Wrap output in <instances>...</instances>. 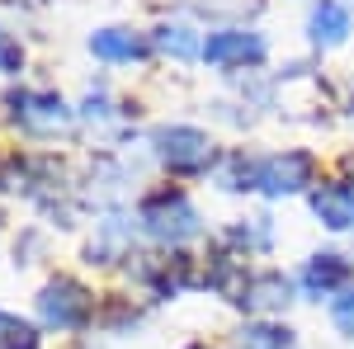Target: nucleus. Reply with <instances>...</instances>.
<instances>
[{
  "mask_svg": "<svg viewBox=\"0 0 354 349\" xmlns=\"http://www.w3.org/2000/svg\"><path fill=\"white\" fill-rule=\"evenodd\" d=\"M265 57V38L250 28H222L203 43V62L208 66H255Z\"/></svg>",
  "mask_w": 354,
  "mask_h": 349,
  "instance_id": "nucleus-4",
  "label": "nucleus"
},
{
  "mask_svg": "<svg viewBox=\"0 0 354 349\" xmlns=\"http://www.w3.org/2000/svg\"><path fill=\"white\" fill-rule=\"evenodd\" d=\"M137 222H142L147 236H156V241H165V245H180L198 232V213H194V203L180 189H156V194L142 203Z\"/></svg>",
  "mask_w": 354,
  "mask_h": 349,
  "instance_id": "nucleus-1",
  "label": "nucleus"
},
{
  "mask_svg": "<svg viewBox=\"0 0 354 349\" xmlns=\"http://www.w3.org/2000/svg\"><path fill=\"white\" fill-rule=\"evenodd\" d=\"M156 48H161V53H170V57H180V62L203 57V43H198V38H194V28H185V24L156 28Z\"/></svg>",
  "mask_w": 354,
  "mask_h": 349,
  "instance_id": "nucleus-12",
  "label": "nucleus"
},
{
  "mask_svg": "<svg viewBox=\"0 0 354 349\" xmlns=\"http://www.w3.org/2000/svg\"><path fill=\"white\" fill-rule=\"evenodd\" d=\"M330 317H335V326H340L345 335H354V293L335 297V307H330Z\"/></svg>",
  "mask_w": 354,
  "mask_h": 349,
  "instance_id": "nucleus-16",
  "label": "nucleus"
},
{
  "mask_svg": "<svg viewBox=\"0 0 354 349\" xmlns=\"http://www.w3.org/2000/svg\"><path fill=\"white\" fill-rule=\"evenodd\" d=\"M19 62H24V57H19V43L0 28V71H19Z\"/></svg>",
  "mask_w": 354,
  "mask_h": 349,
  "instance_id": "nucleus-17",
  "label": "nucleus"
},
{
  "mask_svg": "<svg viewBox=\"0 0 354 349\" xmlns=\"http://www.w3.org/2000/svg\"><path fill=\"white\" fill-rule=\"evenodd\" d=\"M241 349H293V330L270 326V321H255V326L241 330Z\"/></svg>",
  "mask_w": 354,
  "mask_h": 349,
  "instance_id": "nucleus-13",
  "label": "nucleus"
},
{
  "mask_svg": "<svg viewBox=\"0 0 354 349\" xmlns=\"http://www.w3.org/2000/svg\"><path fill=\"white\" fill-rule=\"evenodd\" d=\"M345 279H350V265H345L340 255H317L312 265L302 269V288L312 297H330Z\"/></svg>",
  "mask_w": 354,
  "mask_h": 349,
  "instance_id": "nucleus-10",
  "label": "nucleus"
},
{
  "mask_svg": "<svg viewBox=\"0 0 354 349\" xmlns=\"http://www.w3.org/2000/svg\"><path fill=\"white\" fill-rule=\"evenodd\" d=\"M0 349H38V330L0 312Z\"/></svg>",
  "mask_w": 354,
  "mask_h": 349,
  "instance_id": "nucleus-14",
  "label": "nucleus"
},
{
  "mask_svg": "<svg viewBox=\"0 0 354 349\" xmlns=\"http://www.w3.org/2000/svg\"><path fill=\"white\" fill-rule=\"evenodd\" d=\"M232 241L245 245V250H265V245H270V217H250L245 227L232 232Z\"/></svg>",
  "mask_w": 354,
  "mask_h": 349,
  "instance_id": "nucleus-15",
  "label": "nucleus"
},
{
  "mask_svg": "<svg viewBox=\"0 0 354 349\" xmlns=\"http://www.w3.org/2000/svg\"><path fill=\"white\" fill-rule=\"evenodd\" d=\"M156 151H161V161L175 175H198L213 161V142L198 128H165V133H156Z\"/></svg>",
  "mask_w": 354,
  "mask_h": 349,
  "instance_id": "nucleus-2",
  "label": "nucleus"
},
{
  "mask_svg": "<svg viewBox=\"0 0 354 349\" xmlns=\"http://www.w3.org/2000/svg\"><path fill=\"white\" fill-rule=\"evenodd\" d=\"M38 317L48 326H57V330H76L90 317V293L76 279H57V283H48L38 293Z\"/></svg>",
  "mask_w": 354,
  "mask_h": 349,
  "instance_id": "nucleus-3",
  "label": "nucleus"
},
{
  "mask_svg": "<svg viewBox=\"0 0 354 349\" xmlns=\"http://www.w3.org/2000/svg\"><path fill=\"white\" fill-rule=\"evenodd\" d=\"M194 349H203V345H194Z\"/></svg>",
  "mask_w": 354,
  "mask_h": 349,
  "instance_id": "nucleus-18",
  "label": "nucleus"
},
{
  "mask_svg": "<svg viewBox=\"0 0 354 349\" xmlns=\"http://www.w3.org/2000/svg\"><path fill=\"white\" fill-rule=\"evenodd\" d=\"M293 293V283L279 274V269H265V274H255V279H245L241 283V307H255V312H274V307H283Z\"/></svg>",
  "mask_w": 354,
  "mask_h": 349,
  "instance_id": "nucleus-7",
  "label": "nucleus"
},
{
  "mask_svg": "<svg viewBox=\"0 0 354 349\" xmlns=\"http://www.w3.org/2000/svg\"><path fill=\"white\" fill-rule=\"evenodd\" d=\"M312 38L317 43H340L345 33H350V10L340 5V0H322L317 10H312Z\"/></svg>",
  "mask_w": 354,
  "mask_h": 349,
  "instance_id": "nucleus-11",
  "label": "nucleus"
},
{
  "mask_svg": "<svg viewBox=\"0 0 354 349\" xmlns=\"http://www.w3.org/2000/svg\"><path fill=\"white\" fill-rule=\"evenodd\" d=\"M302 185H312V156H307V151H288V156L260 161V189H265L270 198L298 194Z\"/></svg>",
  "mask_w": 354,
  "mask_h": 349,
  "instance_id": "nucleus-5",
  "label": "nucleus"
},
{
  "mask_svg": "<svg viewBox=\"0 0 354 349\" xmlns=\"http://www.w3.org/2000/svg\"><path fill=\"white\" fill-rule=\"evenodd\" d=\"M90 53L104 62H137V57H147V43L128 28H100V33H90Z\"/></svg>",
  "mask_w": 354,
  "mask_h": 349,
  "instance_id": "nucleus-9",
  "label": "nucleus"
},
{
  "mask_svg": "<svg viewBox=\"0 0 354 349\" xmlns=\"http://www.w3.org/2000/svg\"><path fill=\"white\" fill-rule=\"evenodd\" d=\"M312 213L335 232L354 227V185H322L312 194Z\"/></svg>",
  "mask_w": 354,
  "mask_h": 349,
  "instance_id": "nucleus-8",
  "label": "nucleus"
},
{
  "mask_svg": "<svg viewBox=\"0 0 354 349\" xmlns=\"http://www.w3.org/2000/svg\"><path fill=\"white\" fill-rule=\"evenodd\" d=\"M10 109H15V118L24 128H38V133H53V128H62L71 118V109L62 104L57 95H48V90H19L10 100Z\"/></svg>",
  "mask_w": 354,
  "mask_h": 349,
  "instance_id": "nucleus-6",
  "label": "nucleus"
}]
</instances>
